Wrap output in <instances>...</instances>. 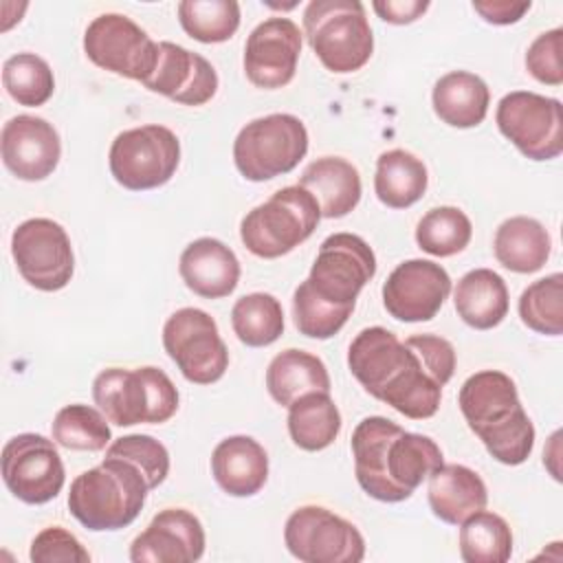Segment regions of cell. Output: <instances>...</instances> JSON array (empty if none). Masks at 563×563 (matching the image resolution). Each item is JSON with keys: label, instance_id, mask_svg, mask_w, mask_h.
<instances>
[{"label": "cell", "instance_id": "1", "mask_svg": "<svg viewBox=\"0 0 563 563\" xmlns=\"http://www.w3.org/2000/svg\"><path fill=\"white\" fill-rule=\"evenodd\" d=\"M347 367L367 394L411 420L440 409L442 385L420 354L383 325L363 328L350 343Z\"/></svg>", "mask_w": 563, "mask_h": 563}, {"label": "cell", "instance_id": "2", "mask_svg": "<svg viewBox=\"0 0 563 563\" xmlns=\"http://www.w3.org/2000/svg\"><path fill=\"white\" fill-rule=\"evenodd\" d=\"M354 473L361 488L387 504L405 501L440 466V446L422 433L405 431L383 416L363 418L352 431Z\"/></svg>", "mask_w": 563, "mask_h": 563}, {"label": "cell", "instance_id": "3", "mask_svg": "<svg viewBox=\"0 0 563 563\" xmlns=\"http://www.w3.org/2000/svg\"><path fill=\"white\" fill-rule=\"evenodd\" d=\"M468 429L501 464H523L534 446L530 422L515 380L499 369H482L464 380L457 394Z\"/></svg>", "mask_w": 563, "mask_h": 563}, {"label": "cell", "instance_id": "4", "mask_svg": "<svg viewBox=\"0 0 563 563\" xmlns=\"http://www.w3.org/2000/svg\"><path fill=\"white\" fill-rule=\"evenodd\" d=\"M150 490L147 477L136 464L106 455L99 466L88 468L73 479L68 510L92 532L121 530L141 515Z\"/></svg>", "mask_w": 563, "mask_h": 563}, {"label": "cell", "instance_id": "5", "mask_svg": "<svg viewBox=\"0 0 563 563\" xmlns=\"http://www.w3.org/2000/svg\"><path fill=\"white\" fill-rule=\"evenodd\" d=\"M95 405L117 427L161 424L178 411V389L158 367H108L92 383Z\"/></svg>", "mask_w": 563, "mask_h": 563}, {"label": "cell", "instance_id": "6", "mask_svg": "<svg viewBox=\"0 0 563 563\" xmlns=\"http://www.w3.org/2000/svg\"><path fill=\"white\" fill-rule=\"evenodd\" d=\"M303 33L330 73L361 70L374 53V35L358 0H312L303 11Z\"/></svg>", "mask_w": 563, "mask_h": 563}, {"label": "cell", "instance_id": "7", "mask_svg": "<svg viewBox=\"0 0 563 563\" xmlns=\"http://www.w3.org/2000/svg\"><path fill=\"white\" fill-rule=\"evenodd\" d=\"M319 220L321 209L310 191L299 185L282 187L242 218L240 240L253 255L275 260L306 242Z\"/></svg>", "mask_w": 563, "mask_h": 563}, {"label": "cell", "instance_id": "8", "mask_svg": "<svg viewBox=\"0 0 563 563\" xmlns=\"http://www.w3.org/2000/svg\"><path fill=\"white\" fill-rule=\"evenodd\" d=\"M308 152V130L295 114L275 112L249 121L233 141L238 172L253 183L292 172Z\"/></svg>", "mask_w": 563, "mask_h": 563}, {"label": "cell", "instance_id": "9", "mask_svg": "<svg viewBox=\"0 0 563 563\" xmlns=\"http://www.w3.org/2000/svg\"><path fill=\"white\" fill-rule=\"evenodd\" d=\"M112 178L130 189H156L172 180L180 163L178 136L158 123L123 130L114 136L108 154Z\"/></svg>", "mask_w": 563, "mask_h": 563}, {"label": "cell", "instance_id": "10", "mask_svg": "<svg viewBox=\"0 0 563 563\" xmlns=\"http://www.w3.org/2000/svg\"><path fill=\"white\" fill-rule=\"evenodd\" d=\"M499 132L528 158L552 161L563 152V106L554 97L515 90L499 99Z\"/></svg>", "mask_w": 563, "mask_h": 563}, {"label": "cell", "instance_id": "11", "mask_svg": "<svg viewBox=\"0 0 563 563\" xmlns=\"http://www.w3.org/2000/svg\"><path fill=\"white\" fill-rule=\"evenodd\" d=\"M163 345L189 383L211 385L229 367V350L218 323L200 308L176 310L163 325Z\"/></svg>", "mask_w": 563, "mask_h": 563}, {"label": "cell", "instance_id": "12", "mask_svg": "<svg viewBox=\"0 0 563 563\" xmlns=\"http://www.w3.org/2000/svg\"><path fill=\"white\" fill-rule=\"evenodd\" d=\"M284 543L301 563H361L365 556L358 528L314 504L297 508L286 519Z\"/></svg>", "mask_w": 563, "mask_h": 563}, {"label": "cell", "instance_id": "13", "mask_svg": "<svg viewBox=\"0 0 563 563\" xmlns=\"http://www.w3.org/2000/svg\"><path fill=\"white\" fill-rule=\"evenodd\" d=\"M84 53L95 66L143 84L156 68L158 42L128 15L101 13L84 33Z\"/></svg>", "mask_w": 563, "mask_h": 563}, {"label": "cell", "instance_id": "14", "mask_svg": "<svg viewBox=\"0 0 563 563\" xmlns=\"http://www.w3.org/2000/svg\"><path fill=\"white\" fill-rule=\"evenodd\" d=\"M11 255L18 273L37 290L55 292L68 286L75 255L66 229L51 218H31L15 227Z\"/></svg>", "mask_w": 563, "mask_h": 563}, {"label": "cell", "instance_id": "15", "mask_svg": "<svg viewBox=\"0 0 563 563\" xmlns=\"http://www.w3.org/2000/svg\"><path fill=\"white\" fill-rule=\"evenodd\" d=\"M374 273L376 255L363 238L332 233L321 242L306 282L323 301L354 310L358 292Z\"/></svg>", "mask_w": 563, "mask_h": 563}, {"label": "cell", "instance_id": "16", "mask_svg": "<svg viewBox=\"0 0 563 563\" xmlns=\"http://www.w3.org/2000/svg\"><path fill=\"white\" fill-rule=\"evenodd\" d=\"M2 479L9 493L31 506L55 499L66 473L53 440L40 433H20L2 449Z\"/></svg>", "mask_w": 563, "mask_h": 563}, {"label": "cell", "instance_id": "17", "mask_svg": "<svg viewBox=\"0 0 563 563\" xmlns=\"http://www.w3.org/2000/svg\"><path fill=\"white\" fill-rule=\"evenodd\" d=\"M451 292L449 273L431 260L398 264L383 284L385 310L405 323L433 319Z\"/></svg>", "mask_w": 563, "mask_h": 563}, {"label": "cell", "instance_id": "18", "mask_svg": "<svg viewBox=\"0 0 563 563\" xmlns=\"http://www.w3.org/2000/svg\"><path fill=\"white\" fill-rule=\"evenodd\" d=\"M301 53V31L290 18H268L260 22L244 44L246 79L264 90L284 88L297 73Z\"/></svg>", "mask_w": 563, "mask_h": 563}, {"label": "cell", "instance_id": "19", "mask_svg": "<svg viewBox=\"0 0 563 563\" xmlns=\"http://www.w3.org/2000/svg\"><path fill=\"white\" fill-rule=\"evenodd\" d=\"M0 152L4 167L20 180L48 178L62 158V141L53 123L35 114H18L2 125Z\"/></svg>", "mask_w": 563, "mask_h": 563}, {"label": "cell", "instance_id": "20", "mask_svg": "<svg viewBox=\"0 0 563 563\" xmlns=\"http://www.w3.org/2000/svg\"><path fill=\"white\" fill-rule=\"evenodd\" d=\"M205 528L185 508H165L132 541V563H194L205 554Z\"/></svg>", "mask_w": 563, "mask_h": 563}, {"label": "cell", "instance_id": "21", "mask_svg": "<svg viewBox=\"0 0 563 563\" xmlns=\"http://www.w3.org/2000/svg\"><path fill=\"white\" fill-rule=\"evenodd\" d=\"M143 86L183 106H205L218 90V73L202 55L174 42H158L156 68Z\"/></svg>", "mask_w": 563, "mask_h": 563}, {"label": "cell", "instance_id": "22", "mask_svg": "<svg viewBox=\"0 0 563 563\" xmlns=\"http://www.w3.org/2000/svg\"><path fill=\"white\" fill-rule=\"evenodd\" d=\"M178 273L194 295L222 299L229 297L240 282V262L224 242L198 238L180 253Z\"/></svg>", "mask_w": 563, "mask_h": 563}, {"label": "cell", "instance_id": "23", "mask_svg": "<svg viewBox=\"0 0 563 563\" xmlns=\"http://www.w3.org/2000/svg\"><path fill=\"white\" fill-rule=\"evenodd\" d=\"M216 484L231 497H251L268 479V453L251 435H229L211 453Z\"/></svg>", "mask_w": 563, "mask_h": 563}, {"label": "cell", "instance_id": "24", "mask_svg": "<svg viewBox=\"0 0 563 563\" xmlns=\"http://www.w3.org/2000/svg\"><path fill=\"white\" fill-rule=\"evenodd\" d=\"M427 479L429 506L444 523L460 526L473 512L486 508V484L473 468L464 464H440Z\"/></svg>", "mask_w": 563, "mask_h": 563}, {"label": "cell", "instance_id": "25", "mask_svg": "<svg viewBox=\"0 0 563 563\" xmlns=\"http://www.w3.org/2000/svg\"><path fill=\"white\" fill-rule=\"evenodd\" d=\"M299 187L312 194L321 209V218H343L356 209L363 185L358 169L341 156H321L312 161L301 178Z\"/></svg>", "mask_w": 563, "mask_h": 563}, {"label": "cell", "instance_id": "26", "mask_svg": "<svg viewBox=\"0 0 563 563\" xmlns=\"http://www.w3.org/2000/svg\"><path fill=\"white\" fill-rule=\"evenodd\" d=\"M431 103L442 123L466 130L486 119L490 90L479 75L468 70H451L435 81Z\"/></svg>", "mask_w": 563, "mask_h": 563}, {"label": "cell", "instance_id": "27", "mask_svg": "<svg viewBox=\"0 0 563 563\" xmlns=\"http://www.w3.org/2000/svg\"><path fill=\"white\" fill-rule=\"evenodd\" d=\"M457 317L475 328L490 330L508 314V288L499 273L490 268H473L460 277L453 290Z\"/></svg>", "mask_w": 563, "mask_h": 563}, {"label": "cell", "instance_id": "28", "mask_svg": "<svg viewBox=\"0 0 563 563\" xmlns=\"http://www.w3.org/2000/svg\"><path fill=\"white\" fill-rule=\"evenodd\" d=\"M493 251L504 268L512 273H537L550 257L552 240L539 220L512 216L497 227Z\"/></svg>", "mask_w": 563, "mask_h": 563}, {"label": "cell", "instance_id": "29", "mask_svg": "<svg viewBox=\"0 0 563 563\" xmlns=\"http://www.w3.org/2000/svg\"><path fill=\"white\" fill-rule=\"evenodd\" d=\"M266 389L277 405L290 407L303 394H330V374L319 356L288 347L268 363Z\"/></svg>", "mask_w": 563, "mask_h": 563}, {"label": "cell", "instance_id": "30", "mask_svg": "<svg viewBox=\"0 0 563 563\" xmlns=\"http://www.w3.org/2000/svg\"><path fill=\"white\" fill-rule=\"evenodd\" d=\"M429 185L427 165L407 150H387L376 161L374 191L389 209H407L416 205Z\"/></svg>", "mask_w": 563, "mask_h": 563}, {"label": "cell", "instance_id": "31", "mask_svg": "<svg viewBox=\"0 0 563 563\" xmlns=\"http://www.w3.org/2000/svg\"><path fill=\"white\" fill-rule=\"evenodd\" d=\"M341 431V413L328 391H310L288 407L290 440L303 451H323Z\"/></svg>", "mask_w": 563, "mask_h": 563}, {"label": "cell", "instance_id": "32", "mask_svg": "<svg viewBox=\"0 0 563 563\" xmlns=\"http://www.w3.org/2000/svg\"><path fill=\"white\" fill-rule=\"evenodd\" d=\"M460 556L466 563H506L512 554V530L504 517L477 510L460 523Z\"/></svg>", "mask_w": 563, "mask_h": 563}, {"label": "cell", "instance_id": "33", "mask_svg": "<svg viewBox=\"0 0 563 563\" xmlns=\"http://www.w3.org/2000/svg\"><path fill=\"white\" fill-rule=\"evenodd\" d=\"M231 325L244 345L266 347L284 334V308L271 292H251L233 303Z\"/></svg>", "mask_w": 563, "mask_h": 563}, {"label": "cell", "instance_id": "34", "mask_svg": "<svg viewBox=\"0 0 563 563\" xmlns=\"http://www.w3.org/2000/svg\"><path fill=\"white\" fill-rule=\"evenodd\" d=\"M110 420L101 409L90 405H66L62 407L51 424L53 440L70 451H103L110 440Z\"/></svg>", "mask_w": 563, "mask_h": 563}, {"label": "cell", "instance_id": "35", "mask_svg": "<svg viewBox=\"0 0 563 563\" xmlns=\"http://www.w3.org/2000/svg\"><path fill=\"white\" fill-rule=\"evenodd\" d=\"M473 224L468 216L451 205L429 209L416 227V244L435 257H451L471 242Z\"/></svg>", "mask_w": 563, "mask_h": 563}, {"label": "cell", "instance_id": "36", "mask_svg": "<svg viewBox=\"0 0 563 563\" xmlns=\"http://www.w3.org/2000/svg\"><path fill=\"white\" fill-rule=\"evenodd\" d=\"M178 22L189 37L202 44H220L238 31L240 4L235 0H183Z\"/></svg>", "mask_w": 563, "mask_h": 563}, {"label": "cell", "instance_id": "37", "mask_svg": "<svg viewBox=\"0 0 563 563\" xmlns=\"http://www.w3.org/2000/svg\"><path fill=\"white\" fill-rule=\"evenodd\" d=\"M2 84L9 97L26 108L44 106L55 90L48 62L35 53L11 55L2 66Z\"/></svg>", "mask_w": 563, "mask_h": 563}, {"label": "cell", "instance_id": "38", "mask_svg": "<svg viewBox=\"0 0 563 563\" xmlns=\"http://www.w3.org/2000/svg\"><path fill=\"white\" fill-rule=\"evenodd\" d=\"M519 317L530 330L559 336L563 332V275L552 273L532 282L519 297Z\"/></svg>", "mask_w": 563, "mask_h": 563}, {"label": "cell", "instance_id": "39", "mask_svg": "<svg viewBox=\"0 0 563 563\" xmlns=\"http://www.w3.org/2000/svg\"><path fill=\"white\" fill-rule=\"evenodd\" d=\"M350 314H352L350 308H339V306L323 301L317 292H312V288L308 286L306 279L295 288L292 319H295L297 330L303 336L325 341V339L334 336L347 323Z\"/></svg>", "mask_w": 563, "mask_h": 563}, {"label": "cell", "instance_id": "40", "mask_svg": "<svg viewBox=\"0 0 563 563\" xmlns=\"http://www.w3.org/2000/svg\"><path fill=\"white\" fill-rule=\"evenodd\" d=\"M106 455L130 460L147 477L150 488H158L169 473V453L165 444L147 433H130L108 444Z\"/></svg>", "mask_w": 563, "mask_h": 563}, {"label": "cell", "instance_id": "41", "mask_svg": "<svg viewBox=\"0 0 563 563\" xmlns=\"http://www.w3.org/2000/svg\"><path fill=\"white\" fill-rule=\"evenodd\" d=\"M29 559L33 563H90L81 541L62 526H48L31 541Z\"/></svg>", "mask_w": 563, "mask_h": 563}, {"label": "cell", "instance_id": "42", "mask_svg": "<svg viewBox=\"0 0 563 563\" xmlns=\"http://www.w3.org/2000/svg\"><path fill=\"white\" fill-rule=\"evenodd\" d=\"M561 44L563 29H552L534 37V42L526 51V68L528 73L545 84L561 86L563 84V64H561Z\"/></svg>", "mask_w": 563, "mask_h": 563}, {"label": "cell", "instance_id": "43", "mask_svg": "<svg viewBox=\"0 0 563 563\" xmlns=\"http://www.w3.org/2000/svg\"><path fill=\"white\" fill-rule=\"evenodd\" d=\"M405 343L420 354L442 387L451 380L455 372V350L446 339L435 334H413Z\"/></svg>", "mask_w": 563, "mask_h": 563}, {"label": "cell", "instance_id": "44", "mask_svg": "<svg viewBox=\"0 0 563 563\" xmlns=\"http://www.w3.org/2000/svg\"><path fill=\"white\" fill-rule=\"evenodd\" d=\"M530 0L515 2V0H473V9L490 24H515L530 11Z\"/></svg>", "mask_w": 563, "mask_h": 563}, {"label": "cell", "instance_id": "45", "mask_svg": "<svg viewBox=\"0 0 563 563\" xmlns=\"http://www.w3.org/2000/svg\"><path fill=\"white\" fill-rule=\"evenodd\" d=\"M372 9L389 24H411L429 9L427 0H376Z\"/></svg>", "mask_w": 563, "mask_h": 563}]
</instances>
